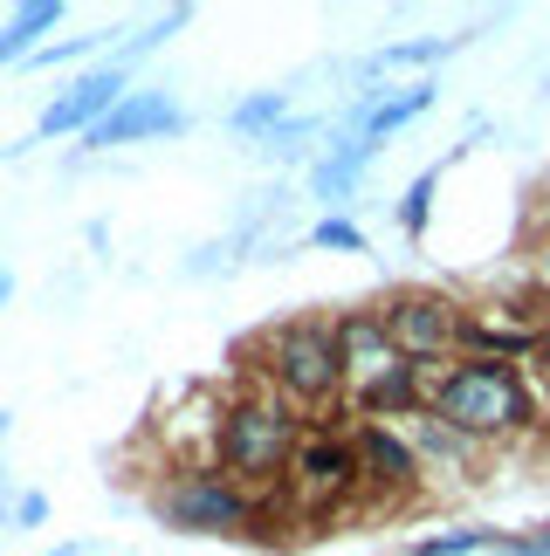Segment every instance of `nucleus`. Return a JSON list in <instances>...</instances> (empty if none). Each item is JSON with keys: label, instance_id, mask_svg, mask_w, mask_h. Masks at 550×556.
Listing matches in <instances>:
<instances>
[{"label": "nucleus", "instance_id": "nucleus-11", "mask_svg": "<svg viewBox=\"0 0 550 556\" xmlns=\"http://www.w3.org/2000/svg\"><path fill=\"white\" fill-rule=\"evenodd\" d=\"M372 159H378V152H372L365 138L337 131V138H330V152L310 165V192H316V200H324V206H345L351 192H358V179L372 173Z\"/></svg>", "mask_w": 550, "mask_h": 556}, {"label": "nucleus", "instance_id": "nucleus-5", "mask_svg": "<svg viewBox=\"0 0 550 556\" xmlns=\"http://www.w3.org/2000/svg\"><path fill=\"white\" fill-rule=\"evenodd\" d=\"M124 97H132V70H117V62H97V70L70 76V90L49 97V111L35 117V138H90Z\"/></svg>", "mask_w": 550, "mask_h": 556}, {"label": "nucleus", "instance_id": "nucleus-14", "mask_svg": "<svg viewBox=\"0 0 550 556\" xmlns=\"http://www.w3.org/2000/svg\"><path fill=\"white\" fill-rule=\"evenodd\" d=\"M434 192H440V165H427V173L399 192L392 220H399V233H407V241H420V233H427V220H434Z\"/></svg>", "mask_w": 550, "mask_h": 556}, {"label": "nucleus", "instance_id": "nucleus-17", "mask_svg": "<svg viewBox=\"0 0 550 556\" xmlns=\"http://www.w3.org/2000/svg\"><path fill=\"white\" fill-rule=\"evenodd\" d=\"M502 529H448V536H420L407 556H475V549H496Z\"/></svg>", "mask_w": 550, "mask_h": 556}, {"label": "nucleus", "instance_id": "nucleus-2", "mask_svg": "<svg viewBox=\"0 0 550 556\" xmlns=\"http://www.w3.org/2000/svg\"><path fill=\"white\" fill-rule=\"evenodd\" d=\"M303 413L283 405L275 392H241L221 405L214 419V467L221 475H235L241 488H275L289 481L283 467L296 460V446H303Z\"/></svg>", "mask_w": 550, "mask_h": 556}, {"label": "nucleus", "instance_id": "nucleus-26", "mask_svg": "<svg viewBox=\"0 0 550 556\" xmlns=\"http://www.w3.org/2000/svg\"><path fill=\"white\" fill-rule=\"evenodd\" d=\"M543 254H550V227H543Z\"/></svg>", "mask_w": 550, "mask_h": 556}, {"label": "nucleus", "instance_id": "nucleus-12", "mask_svg": "<svg viewBox=\"0 0 550 556\" xmlns=\"http://www.w3.org/2000/svg\"><path fill=\"white\" fill-rule=\"evenodd\" d=\"M55 28H62V0H28V8H14L8 28H0V70H8V62H28L41 49V35H55Z\"/></svg>", "mask_w": 550, "mask_h": 556}, {"label": "nucleus", "instance_id": "nucleus-25", "mask_svg": "<svg viewBox=\"0 0 550 556\" xmlns=\"http://www.w3.org/2000/svg\"><path fill=\"white\" fill-rule=\"evenodd\" d=\"M49 556H97L90 543H62V549H49Z\"/></svg>", "mask_w": 550, "mask_h": 556}, {"label": "nucleus", "instance_id": "nucleus-20", "mask_svg": "<svg viewBox=\"0 0 550 556\" xmlns=\"http://www.w3.org/2000/svg\"><path fill=\"white\" fill-rule=\"evenodd\" d=\"M303 138H310V117H289L283 131H275V138L262 144V152H268L275 165H283V159H296V152H303Z\"/></svg>", "mask_w": 550, "mask_h": 556}, {"label": "nucleus", "instance_id": "nucleus-22", "mask_svg": "<svg viewBox=\"0 0 550 556\" xmlns=\"http://www.w3.org/2000/svg\"><path fill=\"white\" fill-rule=\"evenodd\" d=\"M496 556H550V529H543V536H502Z\"/></svg>", "mask_w": 550, "mask_h": 556}, {"label": "nucleus", "instance_id": "nucleus-19", "mask_svg": "<svg viewBox=\"0 0 550 556\" xmlns=\"http://www.w3.org/2000/svg\"><path fill=\"white\" fill-rule=\"evenodd\" d=\"M111 35H70V41H41V49L28 55V70H62V62H83V55H97Z\"/></svg>", "mask_w": 550, "mask_h": 556}, {"label": "nucleus", "instance_id": "nucleus-16", "mask_svg": "<svg viewBox=\"0 0 550 556\" xmlns=\"http://www.w3.org/2000/svg\"><path fill=\"white\" fill-rule=\"evenodd\" d=\"M461 49V35H440V41H392V49H378L365 70L378 76V70H427V62H440V55H454Z\"/></svg>", "mask_w": 550, "mask_h": 556}, {"label": "nucleus", "instance_id": "nucleus-21", "mask_svg": "<svg viewBox=\"0 0 550 556\" xmlns=\"http://www.w3.org/2000/svg\"><path fill=\"white\" fill-rule=\"evenodd\" d=\"M14 529H41L49 522V495H41V488H28V495H14V516H8Z\"/></svg>", "mask_w": 550, "mask_h": 556}, {"label": "nucleus", "instance_id": "nucleus-8", "mask_svg": "<svg viewBox=\"0 0 550 556\" xmlns=\"http://www.w3.org/2000/svg\"><path fill=\"white\" fill-rule=\"evenodd\" d=\"M186 103L179 97H165V90H138L132 83V97L117 103L111 117L97 124L90 138H83V152H117V144H152V138H173V131H186Z\"/></svg>", "mask_w": 550, "mask_h": 556}, {"label": "nucleus", "instance_id": "nucleus-3", "mask_svg": "<svg viewBox=\"0 0 550 556\" xmlns=\"http://www.w3.org/2000/svg\"><path fill=\"white\" fill-rule=\"evenodd\" d=\"M262 392L283 405H330L345 392V357H337V330L330 324H275L262 337Z\"/></svg>", "mask_w": 550, "mask_h": 556}, {"label": "nucleus", "instance_id": "nucleus-6", "mask_svg": "<svg viewBox=\"0 0 550 556\" xmlns=\"http://www.w3.org/2000/svg\"><path fill=\"white\" fill-rule=\"evenodd\" d=\"M351 488H358V446H351V433L310 426L303 446H296V460H289V495H303L316 516H330Z\"/></svg>", "mask_w": 550, "mask_h": 556}, {"label": "nucleus", "instance_id": "nucleus-7", "mask_svg": "<svg viewBox=\"0 0 550 556\" xmlns=\"http://www.w3.org/2000/svg\"><path fill=\"white\" fill-rule=\"evenodd\" d=\"M378 324H386L392 351L407 357V365H420V371L461 344V309L448 295H392V303L378 309Z\"/></svg>", "mask_w": 550, "mask_h": 556}, {"label": "nucleus", "instance_id": "nucleus-13", "mask_svg": "<svg viewBox=\"0 0 550 556\" xmlns=\"http://www.w3.org/2000/svg\"><path fill=\"white\" fill-rule=\"evenodd\" d=\"M283 124H289V90H255V97H241L235 111H227V131H235V138H262V144L283 131Z\"/></svg>", "mask_w": 550, "mask_h": 556}, {"label": "nucleus", "instance_id": "nucleus-9", "mask_svg": "<svg viewBox=\"0 0 550 556\" xmlns=\"http://www.w3.org/2000/svg\"><path fill=\"white\" fill-rule=\"evenodd\" d=\"M434 97H440L434 83H407V90H365V97H358L351 111H345V131H351V138H365L372 152H378V144H386L392 131H407L413 117H427V111H434Z\"/></svg>", "mask_w": 550, "mask_h": 556}, {"label": "nucleus", "instance_id": "nucleus-23", "mask_svg": "<svg viewBox=\"0 0 550 556\" xmlns=\"http://www.w3.org/2000/svg\"><path fill=\"white\" fill-rule=\"evenodd\" d=\"M8 433H14V413H0V446H8ZM0 522H8V502H0Z\"/></svg>", "mask_w": 550, "mask_h": 556}, {"label": "nucleus", "instance_id": "nucleus-24", "mask_svg": "<svg viewBox=\"0 0 550 556\" xmlns=\"http://www.w3.org/2000/svg\"><path fill=\"white\" fill-rule=\"evenodd\" d=\"M8 303H14V275L0 268V309H8Z\"/></svg>", "mask_w": 550, "mask_h": 556}, {"label": "nucleus", "instance_id": "nucleus-4", "mask_svg": "<svg viewBox=\"0 0 550 556\" xmlns=\"http://www.w3.org/2000/svg\"><path fill=\"white\" fill-rule=\"evenodd\" d=\"M159 522L179 529V536H248L255 529V488H241L235 475H221L207 460L159 495Z\"/></svg>", "mask_w": 550, "mask_h": 556}, {"label": "nucleus", "instance_id": "nucleus-1", "mask_svg": "<svg viewBox=\"0 0 550 556\" xmlns=\"http://www.w3.org/2000/svg\"><path fill=\"white\" fill-rule=\"evenodd\" d=\"M427 413L440 426H454L461 440H496V433H516V426L537 419V392L516 365L468 357V365H448L427 378Z\"/></svg>", "mask_w": 550, "mask_h": 556}, {"label": "nucleus", "instance_id": "nucleus-10", "mask_svg": "<svg viewBox=\"0 0 550 556\" xmlns=\"http://www.w3.org/2000/svg\"><path fill=\"white\" fill-rule=\"evenodd\" d=\"M351 446H358V481L365 488H378V495H407V488L420 481V454L407 446V433L399 426H358L351 433Z\"/></svg>", "mask_w": 550, "mask_h": 556}, {"label": "nucleus", "instance_id": "nucleus-18", "mask_svg": "<svg viewBox=\"0 0 550 556\" xmlns=\"http://www.w3.org/2000/svg\"><path fill=\"white\" fill-rule=\"evenodd\" d=\"M310 248H324V254H365V227H358L351 213H324V220L310 227Z\"/></svg>", "mask_w": 550, "mask_h": 556}, {"label": "nucleus", "instance_id": "nucleus-15", "mask_svg": "<svg viewBox=\"0 0 550 556\" xmlns=\"http://www.w3.org/2000/svg\"><path fill=\"white\" fill-rule=\"evenodd\" d=\"M407 446L420 454V467H427V460H461V454H468V440H461L454 426H440L434 413H413V433H407Z\"/></svg>", "mask_w": 550, "mask_h": 556}]
</instances>
